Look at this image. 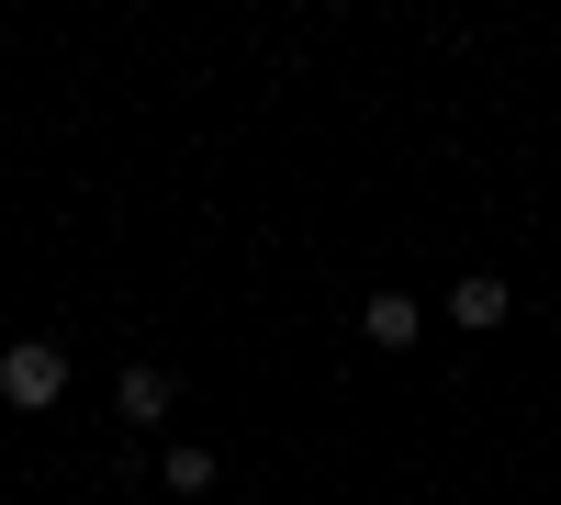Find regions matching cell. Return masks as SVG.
Segmentation results:
<instances>
[{
	"mask_svg": "<svg viewBox=\"0 0 561 505\" xmlns=\"http://www.w3.org/2000/svg\"><path fill=\"white\" fill-rule=\"evenodd\" d=\"M57 393H68V348L57 337H12V348H0V404L34 416V404H57Z\"/></svg>",
	"mask_w": 561,
	"mask_h": 505,
	"instance_id": "1",
	"label": "cell"
},
{
	"mask_svg": "<svg viewBox=\"0 0 561 505\" xmlns=\"http://www.w3.org/2000/svg\"><path fill=\"white\" fill-rule=\"evenodd\" d=\"M113 404H124V427H158L169 404H180V382L158 371V359H124V382H113Z\"/></svg>",
	"mask_w": 561,
	"mask_h": 505,
	"instance_id": "2",
	"label": "cell"
},
{
	"mask_svg": "<svg viewBox=\"0 0 561 505\" xmlns=\"http://www.w3.org/2000/svg\"><path fill=\"white\" fill-rule=\"evenodd\" d=\"M359 337L370 348H415V292H370L359 303Z\"/></svg>",
	"mask_w": 561,
	"mask_h": 505,
	"instance_id": "3",
	"label": "cell"
},
{
	"mask_svg": "<svg viewBox=\"0 0 561 505\" xmlns=\"http://www.w3.org/2000/svg\"><path fill=\"white\" fill-rule=\"evenodd\" d=\"M449 326H472V337H483V326H505V282H494V269H472V282L449 292Z\"/></svg>",
	"mask_w": 561,
	"mask_h": 505,
	"instance_id": "4",
	"label": "cell"
},
{
	"mask_svg": "<svg viewBox=\"0 0 561 505\" xmlns=\"http://www.w3.org/2000/svg\"><path fill=\"white\" fill-rule=\"evenodd\" d=\"M169 483L180 494H214V449H169Z\"/></svg>",
	"mask_w": 561,
	"mask_h": 505,
	"instance_id": "5",
	"label": "cell"
}]
</instances>
